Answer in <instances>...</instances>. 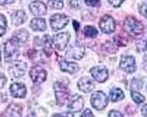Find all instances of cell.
<instances>
[{
	"mask_svg": "<svg viewBox=\"0 0 147 117\" xmlns=\"http://www.w3.org/2000/svg\"><path fill=\"white\" fill-rule=\"evenodd\" d=\"M109 95H110V99H111L112 102L120 101V100H122L125 97V95L123 93V91L121 90L120 88H113L110 91Z\"/></svg>",
	"mask_w": 147,
	"mask_h": 117,
	"instance_id": "cb8c5ba5",
	"label": "cell"
},
{
	"mask_svg": "<svg viewBox=\"0 0 147 117\" xmlns=\"http://www.w3.org/2000/svg\"><path fill=\"white\" fill-rule=\"evenodd\" d=\"M18 42H16L14 39L8 40L4 44V58L6 62L15 61L19 56V46Z\"/></svg>",
	"mask_w": 147,
	"mask_h": 117,
	"instance_id": "6da1fadb",
	"label": "cell"
},
{
	"mask_svg": "<svg viewBox=\"0 0 147 117\" xmlns=\"http://www.w3.org/2000/svg\"><path fill=\"white\" fill-rule=\"evenodd\" d=\"M90 102H91L92 106L95 109L103 110L107 106V97L103 92L97 91V92H94L91 95Z\"/></svg>",
	"mask_w": 147,
	"mask_h": 117,
	"instance_id": "277c9868",
	"label": "cell"
},
{
	"mask_svg": "<svg viewBox=\"0 0 147 117\" xmlns=\"http://www.w3.org/2000/svg\"><path fill=\"white\" fill-rule=\"evenodd\" d=\"M139 12L143 16L147 18V4L143 3L142 5H140L139 6Z\"/></svg>",
	"mask_w": 147,
	"mask_h": 117,
	"instance_id": "4dcf8cb0",
	"label": "cell"
},
{
	"mask_svg": "<svg viewBox=\"0 0 147 117\" xmlns=\"http://www.w3.org/2000/svg\"><path fill=\"white\" fill-rule=\"evenodd\" d=\"M22 108L16 104H11L3 113L2 117H21Z\"/></svg>",
	"mask_w": 147,
	"mask_h": 117,
	"instance_id": "2e32d148",
	"label": "cell"
},
{
	"mask_svg": "<svg viewBox=\"0 0 147 117\" xmlns=\"http://www.w3.org/2000/svg\"><path fill=\"white\" fill-rule=\"evenodd\" d=\"M28 37H29V34L26 30L22 29V30H19L17 32H16L14 35H13V39L17 42L18 43H24L28 40Z\"/></svg>",
	"mask_w": 147,
	"mask_h": 117,
	"instance_id": "44dd1931",
	"label": "cell"
},
{
	"mask_svg": "<svg viewBox=\"0 0 147 117\" xmlns=\"http://www.w3.org/2000/svg\"><path fill=\"white\" fill-rule=\"evenodd\" d=\"M10 92L12 96L23 98L26 95V87L22 83H14L10 86Z\"/></svg>",
	"mask_w": 147,
	"mask_h": 117,
	"instance_id": "5bb4252c",
	"label": "cell"
},
{
	"mask_svg": "<svg viewBox=\"0 0 147 117\" xmlns=\"http://www.w3.org/2000/svg\"><path fill=\"white\" fill-rule=\"evenodd\" d=\"M144 47H145V50H147V40H146V42H145V45H144Z\"/></svg>",
	"mask_w": 147,
	"mask_h": 117,
	"instance_id": "7bdbcfd3",
	"label": "cell"
},
{
	"mask_svg": "<svg viewBox=\"0 0 147 117\" xmlns=\"http://www.w3.org/2000/svg\"><path fill=\"white\" fill-rule=\"evenodd\" d=\"M73 25H74V28L76 30V32L79 30V27H80V24L78 22H76V21H73Z\"/></svg>",
	"mask_w": 147,
	"mask_h": 117,
	"instance_id": "60d3db41",
	"label": "cell"
},
{
	"mask_svg": "<svg viewBox=\"0 0 147 117\" xmlns=\"http://www.w3.org/2000/svg\"><path fill=\"white\" fill-rule=\"evenodd\" d=\"M48 5L52 8L61 9L63 7V0H48Z\"/></svg>",
	"mask_w": 147,
	"mask_h": 117,
	"instance_id": "83f0119b",
	"label": "cell"
},
{
	"mask_svg": "<svg viewBox=\"0 0 147 117\" xmlns=\"http://www.w3.org/2000/svg\"><path fill=\"white\" fill-rule=\"evenodd\" d=\"M124 27L126 32H128L131 34H140L143 32L144 30V25L140 23L137 19H136L133 16L126 17L125 20Z\"/></svg>",
	"mask_w": 147,
	"mask_h": 117,
	"instance_id": "3957f363",
	"label": "cell"
},
{
	"mask_svg": "<svg viewBox=\"0 0 147 117\" xmlns=\"http://www.w3.org/2000/svg\"><path fill=\"white\" fill-rule=\"evenodd\" d=\"M6 84V77L5 76L0 72V88H3Z\"/></svg>",
	"mask_w": 147,
	"mask_h": 117,
	"instance_id": "d590c367",
	"label": "cell"
},
{
	"mask_svg": "<svg viewBox=\"0 0 147 117\" xmlns=\"http://www.w3.org/2000/svg\"><path fill=\"white\" fill-rule=\"evenodd\" d=\"M143 87V82L141 80H138V79H134L132 82V85L131 87L133 89H141Z\"/></svg>",
	"mask_w": 147,
	"mask_h": 117,
	"instance_id": "f546056e",
	"label": "cell"
},
{
	"mask_svg": "<svg viewBox=\"0 0 147 117\" xmlns=\"http://www.w3.org/2000/svg\"><path fill=\"white\" fill-rule=\"evenodd\" d=\"M78 87L80 91L84 93H89L95 87L93 81L88 77H83L78 82Z\"/></svg>",
	"mask_w": 147,
	"mask_h": 117,
	"instance_id": "9a60e30c",
	"label": "cell"
},
{
	"mask_svg": "<svg viewBox=\"0 0 147 117\" xmlns=\"http://www.w3.org/2000/svg\"><path fill=\"white\" fill-rule=\"evenodd\" d=\"M108 117H123V114L118 111H116V110H112L108 114Z\"/></svg>",
	"mask_w": 147,
	"mask_h": 117,
	"instance_id": "e575fe53",
	"label": "cell"
},
{
	"mask_svg": "<svg viewBox=\"0 0 147 117\" xmlns=\"http://www.w3.org/2000/svg\"><path fill=\"white\" fill-rule=\"evenodd\" d=\"M85 3L89 6H98L100 3V0H85Z\"/></svg>",
	"mask_w": 147,
	"mask_h": 117,
	"instance_id": "1f68e13d",
	"label": "cell"
},
{
	"mask_svg": "<svg viewBox=\"0 0 147 117\" xmlns=\"http://www.w3.org/2000/svg\"><path fill=\"white\" fill-rule=\"evenodd\" d=\"M12 23L14 24V25L17 26V25H21L22 24L24 23V21L26 20V15L25 12L23 10H17L16 11L14 14L11 16Z\"/></svg>",
	"mask_w": 147,
	"mask_h": 117,
	"instance_id": "d6986e66",
	"label": "cell"
},
{
	"mask_svg": "<svg viewBox=\"0 0 147 117\" xmlns=\"http://www.w3.org/2000/svg\"><path fill=\"white\" fill-rule=\"evenodd\" d=\"M123 1L124 0H109V3L113 6H115V7H118V6H120L121 4L123 3Z\"/></svg>",
	"mask_w": 147,
	"mask_h": 117,
	"instance_id": "74e56055",
	"label": "cell"
},
{
	"mask_svg": "<svg viewBox=\"0 0 147 117\" xmlns=\"http://www.w3.org/2000/svg\"><path fill=\"white\" fill-rule=\"evenodd\" d=\"M69 4L74 8H79L80 5V0H69Z\"/></svg>",
	"mask_w": 147,
	"mask_h": 117,
	"instance_id": "836d02e7",
	"label": "cell"
},
{
	"mask_svg": "<svg viewBox=\"0 0 147 117\" xmlns=\"http://www.w3.org/2000/svg\"><path fill=\"white\" fill-rule=\"evenodd\" d=\"M83 34L87 37H96L98 35V31L93 26H86L83 31Z\"/></svg>",
	"mask_w": 147,
	"mask_h": 117,
	"instance_id": "d4e9b609",
	"label": "cell"
},
{
	"mask_svg": "<svg viewBox=\"0 0 147 117\" xmlns=\"http://www.w3.org/2000/svg\"><path fill=\"white\" fill-rule=\"evenodd\" d=\"M15 0H0V5H5V4H11L14 3Z\"/></svg>",
	"mask_w": 147,
	"mask_h": 117,
	"instance_id": "f35d334b",
	"label": "cell"
},
{
	"mask_svg": "<svg viewBox=\"0 0 147 117\" xmlns=\"http://www.w3.org/2000/svg\"><path fill=\"white\" fill-rule=\"evenodd\" d=\"M142 114L144 117H147V104L144 105V106L142 108Z\"/></svg>",
	"mask_w": 147,
	"mask_h": 117,
	"instance_id": "ab89813d",
	"label": "cell"
},
{
	"mask_svg": "<svg viewBox=\"0 0 147 117\" xmlns=\"http://www.w3.org/2000/svg\"><path fill=\"white\" fill-rule=\"evenodd\" d=\"M120 68L126 73H134L136 71V60L133 56H123L120 61Z\"/></svg>",
	"mask_w": 147,
	"mask_h": 117,
	"instance_id": "30bf717a",
	"label": "cell"
},
{
	"mask_svg": "<svg viewBox=\"0 0 147 117\" xmlns=\"http://www.w3.org/2000/svg\"><path fill=\"white\" fill-rule=\"evenodd\" d=\"M144 69L147 70V55H145L144 58Z\"/></svg>",
	"mask_w": 147,
	"mask_h": 117,
	"instance_id": "b9f144b4",
	"label": "cell"
},
{
	"mask_svg": "<svg viewBox=\"0 0 147 117\" xmlns=\"http://www.w3.org/2000/svg\"><path fill=\"white\" fill-rule=\"evenodd\" d=\"M90 73L94 79L100 83L105 82L108 77V71L103 67H94L90 69Z\"/></svg>",
	"mask_w": 147,
	"mask_h": 117,
	"instance_id": "7c38bea8",
	"label": "cell"
},
{
	"mask_svg": "<svg viewBox=\"0 0 147 117\" xmlns=\"http://www.w3.org/2000/svg\"><path fill=\"white\" fill-rule=\"evenodd\" d=\"M99 28L105 34H111L116 29V22L110 15H104L99 21Z\"/></svg>",
	"mask_w": 147,
	"mask_h": 117,
	"instance_id": "ba28073f",
	"label": "cell"
},
{
	"mask_svg": "<svg viewBox=\"0 0 147 117\" xmlns=\"http://www.w3.org/2000/svg\"><path fill=\"white\" fill-rule=\"evenodd\" d=\"M84 51L85 49L82 46H72L71 49L68 50V52L66 54L67 57L76 58V60H80V58L84 56Z\"/></svg>",
	"mask_w": 147,
	"mask_h": 117,
	"instance_id": "ac0fdd59",
	"label": "cell"
},
{
	"mask_svg": "<svg viewBox=\"0 0 147 117\" xmlns=\"http://www.w3.org/2000/svg\"><path fill=\"white\" fill-rule=\"evenodd\" d=\"M81 117H95V116L89 109H85L84 112L81 114Z\"/></svg>",
	"mask_w": 147,
	"mask_h": 117,
	"instance_id": "8d00e7d4",
	"label": "cell"
},
{
	"mask_svg": "<svg viewBox=\"0 0 147 117\" xmlns=\"http://www.w3.org/2000/svg\"><path fill=\"white\" fill-rule=\"evenodd\" d=\"M69 17L62 14H55L50 19L51 27L53 31H59L64 28L69 23Z\"/></svg>",
	"mask_w": 147,
	"mask_h": 117,
	"instance_id": "5b68a950",
	"label": "cell"
},
{
	"mask_svg": "<svg viewBox=\"0 0 147 117\" xmlns=\"http://www.w3.org/2000/svg\"><path fill=\"white\" fill-rule=\"evenodd\" d=\"M30 27L35 32H43L46 29L45 20L42 18H34L31 21Z\"/></svg>",
	"mask_w": 147,
	"mask_h": 117,
	"instance_id": "ffe728a7",
	"label": "cell"
},
{
	"mask_svg": "<svg viewBox=\"0 0 147 117\" xmlns=\"http://www.w3.org/2000/svg\"><path fill=\"white\" fill-rule=\"evenodd\" d=\"M60 68L62 71L64 72H68V73H76L77 71H79L80 67L79 65L75 63V62H69L67 61H62L60 62Z\"/></svg>",
	"mask_w": 147,
	"mask_h": 117,
	"instance_id": "e0dca14e",
	"label": "cell"
},
{
	"mask_svg": "<svg viewBox=\"0 0 147 117\" xmlns=\"http://www.w3.org/2000/svg\"><path fill=\"white\" fill-rule=\"evenodd\" d=\"M54 91H55L56 102L58 106H64L65 103H67L69 100V90L62 83L60 82L54 83Z\"/></svg>",
	"mask_w": 147,
	"mask_h": 117,
	"instance_id": "7a4b0ae2",
	"label": "cell"
},
{
	"mask_svg": "<svg viewBox=\"0 0 147 117\" xmlns=\"http://www.w3.org/2000/svg\"><path fill=\"white\" fill-rule=\"evenodd\" d=\"M26 69H27L26 63L22 61H15L11 65L8 71L12 77L18 79V77H21L24 75Z\"/></svg>",
	"mask_w": 147,
	"mask_h": 117,
	"instance_id": "52a82bcc",
	"label": "cell"
},
{
	"mask_svg": "<svg viewBox=\"0 0 147 117\" xmlns=\"http://www.w3.org/2000/svg\"><path fill=\"white\" fill-rule=\"evenodd\" d=\"M131 96H132V99L135 101L136 104H141V103H144L145 98L144 96L142 95L140 93L136 92V91H132L131 92Z\"/></svg>",
	"mask_w": 147,
	"mask_h": 117,
	"instance_id": "4316f807",
	"label": "cell"
},
{
	"mask_svg": "<svg viewBox=\"0 0 147 117\" xmlns=\"http://www.w3.org/2000/svg\"><path fill=\"white\" fill-rule=\"evenodd\" d=\"M44 54L45 53H43L42 51L34 50H30L28 51V57L34 62H44Z\"/></svg>",
	"mask_w": 147,
	"mask_h": 117,
	"instance_id": "7402d4cb",
	"label": "cell"
},
{
	"mask_svg": "<svg viewBox=\"0 0 147 117\" xmlns=\"http://www.w3.org/2000/svg\"><path fill=\"white\" fill-rule=\"evenodd\" d=\"M29 9L32 14L36 16L44 15L47 13V7L42 2L40 1H34L29 5Z\"/></svg>",
	"mask_w": 147,
	"mask_h": 117,
	"instance_id": "4fadbf2b",
	"label": "cell"
},
{
	"mask_svg": "<svg viewBox=\"0 0 147 117\" xmlns=\"http://www.w3.org/2000/svg\"><path fill=\"white\" fill-rule=\"evenodd\" d=\"M30 77L34 83H42L46 79L47 72L40 66H34L30 70Z\"/></svg>",
	"mask_w": 147,
	"mask_h": 117,
	"instance_id": "9c48e42d",
	"label": "cell"
},
{
	"mask_svg": "<svg viewBox=\"0 0 147 117\" xmlns=\"http://www.w3.org/2000/svg\"><path fill=\"white\" fill-rule=\"evenodd\" d=\"M115 42H116L118 46H125L126 43H127V40L123 37H119L118 35L115 36Z\"/></svg>",
	"mask_w": 147,
	"mask_h": 117,
	"instance_id": "f1b7e54d",
	"label": "cell"
},
{
	"mask_svg": "<svg viewBox=\"0 0 147 117\" xmlns=\"http://www.w3.org/2000/svg\"><path fill=\"white\" fill-rule=\"evenodd\" d=\"M6 25H7V22H6V18L4 15L0 14V37H2L6 30Z\"/></svg>",
	"mask_w": 147,
	"mask_h": 117,
	"instance_id": "484cf974",
	"label": "cell"
},
{
	"mask_svg": "<svg viewBox=\"0 0 147 117\" xmlns=\"http://www.w3.org/2000/svg\"><path fill=\"white\" fill-rule=\"evenodd\" d=\"M52 117H74L73 114L66 112V113H62V114H55Z\"/></svg>",
	"mask_w": 147,
	"mask_h": 117,
	"instance_id": "d6a6232c",
	"label": "cell"
},
{
	"mask_svg": "<svg viewBox=\"0 0 147 117\" xmlns=\"http://www.w3.org/2000/svg\"><path fill=\"white\" fill-rule=\"evenodd\" d=\"M69 38H71V35L69 32H61L53 38V43L57 50H63L67 47L69 42Z\"/></svg>",
	"mask_w": 147,
	"mask_h": 117,
	"instance_id": "8992f818",
	"label": "cell"
},
{
	"mask_svg": "<svg viewBox=\"0 0 147 117\" xmlns=\"http://www.w3.org/2000/svg\"><path fill=\"white\" fill-rule=\"evenodd\" d=\"M42 44H43V50L44 53L47 56H50L53 52V40H51L49 35H44L42 38Z\"/></svg>",
	"mask_w": 147,
	"mask_h": 117,
	"instance_id": "603a6c76",
	"label": "cell"
},
{
	"mask_svg": "<svg viewBox=\"0 0 147 117\" xmlns=\"http://www.w3.org/2000/svg\"><path fill=\"white\" fill-rule=\"evenodd\" d=\"M84 107V99L83 97L80 95H73L71 99H69L68 108L72 112L78 113L80 112Z\"/></svg>",
	"mask_w": 147,
	"mask_h": 117,
	"instance_id": "8fae6325",
	"label": "cell"
}]
</instances>
